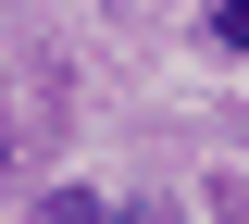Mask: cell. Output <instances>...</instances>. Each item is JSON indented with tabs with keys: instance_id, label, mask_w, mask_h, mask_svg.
<instances>
[{
	"instance_id": "cell-1",
	"label": "cell",
	"mask_w": 249,
	"mask_h": 224,
	"mask_svg": "<svg viewBox=\"0 0 249 224\" xmlns=\"http://www.w3.org/2000/svg\"><path fill=\"white\" fill-rule=\"evenodd\" d=\"M37 224H112V199H100V187H50V199H37Z\"/></svg>"
},
{
	"instance_id": "cell-2",
	"label": "cell",
	"mask_w": 249,
	"mask_h": 224,
	"mask_svg": "<svg viewBox=\"0 0 249 224\" xmlns=\"http://www.w3.org/2000/svg\"><path fill=\"white\" fill-rule=\"evenodd\" d=\"M199 37H212V50H237V63H249V0H212V13H199Z\"/></svg>"
}]
</instances>
